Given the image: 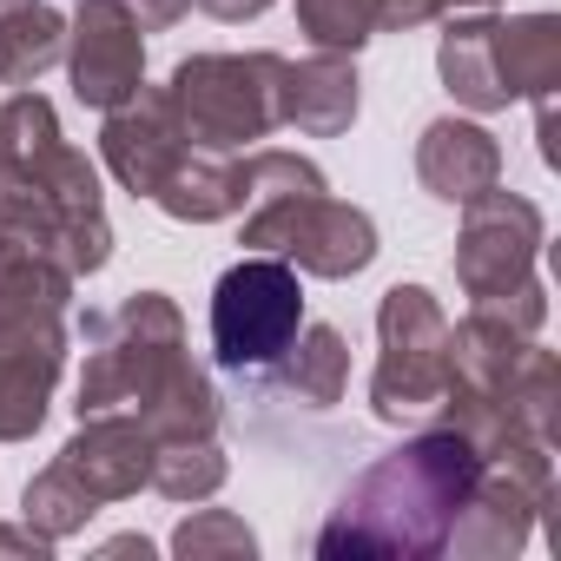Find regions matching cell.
I'll use <instances>...</instances> for the list:
<instances>
[{
    "label": "cell",
    "instance_id": "obj_1",
    "mask_svg": "<svg viewBox=\"0 0 561 561\" xmlns=\"http://www.w3.org/2000/svg\"><path fill=\"white\" fill-rule=\"evenodd\" d=\"M0 251L47 257L67 277H93L113 257L100 172L67 146L60 113L27 87L0 106Z\"/></svg>",
    "mask_w": 561,
    "mask_h": 561
},
{
    "label": "cell",
    "instance_id": "obj_2",
    "mask_svg": "<svg viewBox=\"0 0 561 561\" xmlns=\"http://www.w3.org/2000/svg\"><path fill=\"white\" fill-rule=\"evenodd\" d=\"M80 337H87L80 416L133 410L152 430V443L218 436V397L205 370L185 357V324L165 291H133L119 311H93Z\"/></svg>",
    "mask_w": 561,
    "mask_h": 561
},
{
    "label": "cell",
    "instance_id": "obj_3",
    "mask_svg": "<svg viewBox=\"0 0 561 561\" xmlns=\"http://www.w3.org/2000/svg\"><path fill=\"white\" fill-rule=\"evenodd\" d=\"M482 476V449L436 423L423 436H410L403 449H390L383 462H370L331 508V522L318 528V554H443L449 522L462 515L469 489Z\"/></svg>",
    "mask_w": 561,
    "mask_h": 561
},
{
    "label": "cell",
    "instance_id": "obj_4",
    "mask_svg": "<svg viewBox=\"0 0 561 561\" xmlns=\"http://www.w3.org/2000/svg\"><path fill=\"white\" fill-rule=\"evenodd\" d=\"M535 257H541V211H535V198L502 192V185L469 198V218H462V238H456V277H462V291L482 311H502L528 337L548 318V291L535 277Z\"/></svg>",
    "mask_w": 561,
    "mask_h": 561
},
{
    "label": "cell",
    "instance_id": "obj_5",
    "mask_svg": "<svg viewBox=\"0 0 561 561\" xmlns=\"http://www.w3.org/2000/svg\"><path fill=\"white\" fill-rule=\"evenodd\" d=\"M277 54H192L159 87L192 152H238L277 126Z\"/></svg>",
    "mask_w": 561,
    "mask_h": 561
},
{
    "label": "cell",
    "instance_id": "obj_6",
    "mask_svg": "<svg viewBox=\"0 0 561 561\" xmlns=\"http://www.w3.org/2000/svg\"><path fill=\"white\" fill-rule=\"evenodd\" d=\"M377 377H370V410L403 430L436 416L443 390H449V318L423 285H390L377 305Z\"/></svg>",
    "mask_w": 561,
    "mask_h": 561
},
{
    "label": "cell",
    "instance_id": "obj_7",
    "mask_svg": "<svg viewBox=\"0 0 561 561\" xmlns=\"http://www.w3.org/2000/svg\"><path fill=\"white\" fill-rule=\"evenodd\" d=\"M298 324H305V285H298V271L271 251L238 257L211 285V357L231 377L271 370L291 351Z\"/></svg>",
    "mask_w": 561,
    "mask_h": 561
},
{
    "label": "cell",
    "instance_id": "obj_8",
    "mask_svg": "<svg viewBox=\"0 0 561 561\" xmlns=\"http://www.w3.org/2000/svg\"><path fill=\"white\" fill-rule=\"evenodd\" d=\"M244 244L311 277H357L377 257V225L331 192H277L244 205Z\"/></svg>",
    "mask_w": 561,
    "mask_h": 561
},
{
    "label": "cell",
    "instance_id": "obj_9",
    "mask_svg": "<svg viewBox=\"0 0 561 561\" xmlns=\"http://www.w3.org/2000/svg\"><path fill=\"white\" fill-rule=\"evenodd\" d=\"M554 495V469H548V443H508L495 456H482V476L462 502V515L449 522L456 554H515L535 535V515Z\"/></svg>",
    "mask_w": 561,
    "mask_h": 561
},
{
    "label": "cell",
    "instance_id": "obj_10",
    "mask_svg": "<svg viewBox=\"0 0 561 561\" xmlns=\"http://www.w3.org/2000/svg\"><path fill=\"white\" fill-rule=\"evenodd\" d=\"M67 73L73 100L93 113L126 106L146 87V27L119 8V0H80L67 27Z\"/></svg>",
    "mask_w": 561,
    "mask_h": 561
},
{
    "label": "cell",
    "instance_id": "obj_11",
    "mask_svg": "<svg viewBox=\"0 0 561 561\" xmlns=\"http://www.w3.org/2000/svg\"><path fill=\"white\" fill-rule=\"evenodd\" d=\"M100 152H106L113 179H119L133 198H159V185L192 159V146H185V133H179V119H172L165 93H146V87H139L126 106H113V113H106Z\"/></svg>",
    "mask_w": 561,
    "mask_h": 561
},
{
    "label": "cell",
    "instance_id": "obj_12",
    "mask_svg": "<svg viewBox=\"0 0 561 561\" xmlns=\"http://www.w3.org/2000/svg\"><path fill=\"white\" fill-rule=\"evenodd\" d=\"M152 449L159 443L133 410H106V416H80V436L54 462L106 508V502H126L152 482Z\"/></svg>",
    "mask_w": 561,
    "mask_h": 561
},
{
    "label": "cell",
    "instance_id": "obj_13",
    "mask_svg": "<svg viewBox=\"0 0 561 561\" xmlns=\"http://www.w3.org/2000/svg\"><path fill=\"white\" fill-rule=\"evenodd\" d=\"M416 179H423L430 198L469 205V198H482V192L502 185V146L476 119H436L416 139Z\"/></svg>",
    "mask_w": 561,
    "mask_h": 561
},
{
    "label": "cell",
    "instance_id": "obj_14",
    "mask_svg": "<svg viewBox=\"0 0 561 561\" xmlns=\"http://www.w3.org/2000/svg\"><path fill=\"white\" fill-rule=\"evenodd\" d=\"M351 119H357V67H351V54L285 60V73H277V126L331 139Z\"/></svg>",
    "mask_w": 561,
    "mask_h": 561
},
{
    "label": "cell",
    "instance_id": "obj_15",
    "mask_svg": "<svg viewBox=\"0 0 561 561\" xmlns=\"http://www.w3.org/2000/svg\"><path fill=\"white\" fill-rule=\"evenodd\" d=\"M60 364H67V331L0 344V443H21L47 423Z\"/></svg>",
    "mask_w": 561,
    "mask_h": 561
},
{
    "label": "cell",
    "instance_id": "obj_16",
    "mask_svg": "<svg viewBox=\"0 0 561 561\" xmlns=\"http://www.w3.org/2000/svg\"><path fill=\"white\" fill-rule=\"evenodd\" d=\"M443 87L456 93V106L469 113H502L508 106V80H502V21L495 14H469L449 21L443 47H436Z\"/></svg>",
    "mask_w": 561,
    "mask_h": 561
},
{
    "label": "cell",
    "instance_id": "obj_17",
    "mask_svg": "<svg viewBox=\"0 0 561 561\" xmlns=\"http://www.w3.org/2000/svg\"><path fill=\"white\" fill-rule=\"evenodd\" d=\"M67 298H73V277L60 264L27 257V251H0V344L60 331Z\"/></svg>",
    "mask_w": 561,
    "mask_h": 561
},
{
    "label": "cell",
    "instance_id": "obj_18",
    "mask_svg": "<svg viewBox=\"0 0 561 561\" xmlns=\"http://www.w3.org/2000/svg\"><path fill=\"white\" fill-rule=\"evenodd\" d=\"M165 218L179 225H218V218H238L244 211V165L231 152H192L152 198Z\"/></svg>",
    "mask_w": 561,
    "mask_h": 561
},
{
    "label": "cell",
    "instance_id": "obj_19",
    "mask_svg": "<svg viewBox=\"0 0 561 561\" xmlns=\"http://www.w3.org/2000/svg\"><path fill=\"white\" fill-rule=\"evenodd\" d=\"M60 60H67V21L47 0H21V8L0 14V87L21 93Z\"/></svg>",
    "mask_w": 561,
    "mask_h": 561
},
{
    "label": "cell",
    "instance_id": "obj_20",
    "mask_svg": "<svg viewBox=\"0 0 561 561\" xmlns=\"http://www.w3.org/2000/svg\"><path fill=\"white\" fill-rule=\"evenodd\" d=\"M277 364H285V397L305 403V410H331L351 390V351L331 324H298L291 351Z\"/></svg>",
    "mask_w": 561,
    "mask_h": 561
},
{
    "label": "cell",
    "instance_id": "obj_21",
    "mask_svg": "<svg viewBox=\"0 0 561 561\" xmlns=\"http://www.w3.org/2000/svg\"><path fill=\"white\" fill-rule=\"evenodd\" d=\"M502 80H508V100L554 93V80H561V21L554 14L502 21Z\"/></svg>",
    "mask_w": 561,
    "mask_h": 561
},
{
    "label": "cell",
    "instance_id": "obj_22",
    "mask_svg": "<svg viewBox=\"0 0 561 561\" xmlns=\"http://www.w3.org/2000/svg\"><path fill=\"white\" fill-rule=\"evenodd\" d=\"M225 476H231V462H225L218 436H172V443L152 449V482L146 489H159L165 502H205V495L225 489Z\"/></svg>",
    "mask_w": 561,
    "mask_h": 561
},
{
    "label": "cell",
    "instance_id": "obj_23",
    "mask_svg": "<svg viewBox=\"0 0 561 561\" xmlns=\"http://www.w3.org/2000/svg\"><path fill=\"white\" fill-rule=\"evenodd\" d=\"M21 515H27V528L34 535H47V541H67L73 528H87L93 515H100V502L60 469V462H47L34 482H27V495H21Z\"/></svg>",
    "mask_w": 561,
    "mask_h": 561
},
{
    "label": "cell",
    "instance_id": "obj_24",
    "mask_svg": "<svg viewBox=\"0 0 561 561\" xmlns=\"http://www.w3.org/2000/svg\"><path fill=\"white\" fill-rule=\"evenodd\" d=\"M298 27L318 54H357L377 34V8L383 0H291Z\"/></svg>",
    "mask_w": 561,
    "mask_h": 561
},
{
    "label": "cell",
    "instance_id": "obj_25",
    "mask_svg": "<svg viewBox=\"0 0 561 561\" xmlns=\"http://www.w3.org/2000/svg\"><path fill=\"white\" fill-rule=\"evenodd\" d=\"M172 554L185 561H218V554H257V535L231 508H198L172 528Z\"/></svg>",
    "mask_w": 561,
    "mask_h": 561
},
{
    "label": "cell",
    "instance_id": "obj_26",
    "mask_svg": "<svg viewBox=\"0 0 561 561\" xmlns=\"http://www.w3.org/2000/svg\"><path fill=\"white\" fill-rule=\"evenodd\" d=\"M119 8L146 27V34H159V27H172V21H185V8L192 0H119Z\"/></svg>",
    "mask_w": 561,
    "mask_h": 561
},
{
    "label": "cell",
    "instance_id": "obj_27",
    "mask_svg": "<svg viewBox=\"0 0 561 561\" xmlns=\"http://www.w3.org/2000/svg\"><path fill=\"white\" fill-rule=\"evenodd\" d=\"M198 8H205L211 21H257L271 0H198Z\"/></svg>",
    "mask_w": 561,
    "mask_h": 561
},
{
    "label": "cell",
    "instance_id": "obj_28",
    "mask_svg": "<svg viewBox=\"0 0 561 561\" xmlns=\"http://www.w3.org/2000/svg\"><path fill=\"white\" fill-rule=\"evenodd\" d=\"M106 554H152V541L146 535H119V541H106Z\"/></svg>",
    "mask_w": 561,
    "mask_h": 561
},
{
    "label": "cell",
    "instance_id": "obj_29",
    "mask_svg": "<svg viewBox=\"0 0 561 561\" xmlns=\"http://www.w3.org/2000/svg\"><path fill=\"white\" fill-rule=\"evenodd\" d=\"M430 8H436V21H443V14H456V8H489V0H430Z\"/></svg>",
    "mask_w": 561,
    "mask_h": 561
},
{
    "label": "cell",
    "instance_id": "obj_30",
    "mask_svg": "<svg viewBox=\"0 0 561 561\" xmlns=\"http://www.w3.org/2000/svg\"><path fill=\"white\" fill-rule=\"evenodd\" d=\"M8 8H21V0H0V14H8Z\"/></svg>",
    "mask_w": 561,
    "mask_h": 561
}]
</instances>
